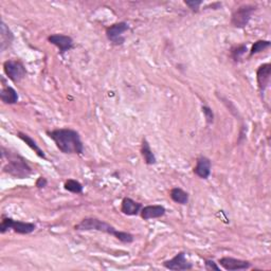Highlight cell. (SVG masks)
Masks as SVG:
<instances>
[{
  "label": "cell",
  "instance_id": "cell-5",
  "mask_svg": "<svg viewBox=\"0 0 271 271\" xmlns=\"http://www.w3.org/2000/svg\"><path fill=\"white\" fill-rule=\"evenodd\" d=\"M3 70L6 76L14 83H19L21 79L25 78L27 75L26 67L23 66V64L19 61L9 60L4 62Z\"/></svg>",
  "mask_w": 271,
  "mask_h": 271
},
{
  "label": "cell",
  "instance_id": "cell-24",
  "mask_svg": "<svg viewBox=\"0 0 271 271\" xmlns=\"http://www.w3.org/2000/svg\"><path fill=\"white\" fill-rule=\"evenodd\" d=\"M185 3L190 7L191 10L197 12L199 6L203 4V1H201V0H192V1H185Z\"/></svg>",
  "mask_w": 271,
  "mask_h": 271
},
{
  "label": "cell",
  "instance_id": "cell-11",
  "mask_svg": "<svg viewBox=\"0 0 271 271\" xmlns=\"http://www.w3.org/2000/svg\"><path fill=\"white\" fill-rule=\"evenodd\" d=\"M271 75V65L270 64H263L257 71V79L260 92L263 93L269 86Z\"/></svg>",
  "mask_w": 271,
  "mask_h": 271
},
{
  "label": "cell",
  "instance_id": "cell-9",
  "mask_svg": "<svg viewBox=\"0 0 271 271\" xmlns=\"http://www.w3.org/2000/svg\"><path fill=\"white\" fill-rule=\"evenodd\" d=\"M218 264L226 270L236 271V270H246L251 267V263L240 259H234L230 257L221 258L218 261Z\"/></svg>",
  "mask_w": 271,
  "mask_h": 271
},
{
  "label": "cell",
  "instance_id": "cell-18",
  "mask_svg": "<svg viewBox=\"0 0 271 271\" xmlns=\"http://www.w3.org/2000/svg\"><path fill=\"white\" fill-rule=\"evenodd\" d=\"M141 155L143 157V160L147 164V165H153L156 163L157 159L155 154L151 150L149 143L147 142L146 139L142 140V145H141Z\"/></svg>",
  "mask_w": 271,
  "mask_h": 271
},
{
  "label": "cell",
  "instance_id": "cell-17",
  "mask_svg": "<svg viewBox=\"0 0 271 271\" xmlns=\"http://www.w3.org/2000/svg\"><path fill=\"white\" fill-rule=\"evenodd\" d=\"M0 99L4 103V104H16L18 102V94L13 87L6 86L3 87L1 92H0Z\"/></svg>",
  "mask_w": 271,
  "mask_h": 271
},
{
  "label": "cell",
  "instance_id": "cell-7",
  "mask_svg": "<svg viewBox=\"0 0 271 271\" xmlns=\"http://www.w3.org/2000/svg\"><path fill=\"white\" fill-rule=\"evenodd\" d=\"M129 25L124 21L114 23V25H111L106 29L107 39L116 46L123 45V43L125 42V37L123 36V34L126 31H129Z\"/></svg>",
  "mask_w": 271,
  "mask_h": 271
},
{
  "label": "cell",
  "instance_id": "cell-4",
  "mask_svg": "<svg viewBox=\"0 0 271 271\" xmlns=\"http://www.w3.org/2000/svg\"><path fill=\"white\" fill-rule=\"evenodd\" d=\"M36 229V226L32 222H25V221H19V220H14L11 217H3L1 220V224H0V232L2 234L7 232L9 230H13L14 232L27 235L34 232Z\"/></svg>",
  "mask_w": 271,
  "mask_h": 271
},
{
  "label": "cell",
  "instance_id": "cell-12",
  "mask_svg": "<svg viewBox=\"0 0 271 271\" xmlns=\"http://www.w3.org/2000/svg\"><path fill=\"white\" fill-rule=\"evenodd\" d=\"M211 167L212 163L209 158L204 156H201L196 161V166L194 167V174L197 177L202 179H208L211 175Z\"/></svg>",
  "mask_w": 271,
  "mask_h": 271
},
{
  "label": "cell",
  "instance_id": "cell-21",
  "mask_svg": "<svg viewBox=\"0 0 271 271\" xmlns=\"http://www.w3.org/2000/svg\"><path fill=\"white\" fill-rule=\"evenodd\" d=\"M271 43L269 41H258L253 44L251 50H250V57H253L254 54L260 53L262 51H264L267 48H269Z\"/></svg>",
  "mask_w": 271,
  "mask_h": 271
},
{
  "label": "cell",
  "instance_id": "cell-6",
  "mask_svg": "<svg viewBox=\"0 0 271 271\" xmlns=\"http://www.w3.org/2000/svg\"><path fill=\"white\" fill-rule=\"evenodd\" d=\"M254 11H256V6L254 5L246 4V5L240 6L232 15V18H231V25H232L234 28H238V29L245 28L249 23Z\"/></svg>",
  "mask_w": 271,
  "mask_h": 271
},
{
  "label": "cell",
  "instance_id": "cell-26",
  "mask_svg": "<svg viewBox=\"0 0 271 271\" xmlns=\"http://www.w3.org/2000/svg\"><path fill=\"white\" fill-rule=\"evenodd\" d=\"M48 185V181L45 177H39L37 180H36V183H35V186L38 188V189H42V188H45L47 187Z\"/></svg>",
  "mask_w": 271,
  "mask_h": 271
},
{
  "label": "cell",
  "instance_id": "cell-1",
  "mask_svg": "<svg viewBox=\"0 0 271 271\" xmlns=\"http://www.w3.org/2000/svg\"><path fill=\"white\" fill-rule=\"evenodd\" d=\"M47 135L54 141L55 145L64 154L83 155L84 144L79 134L71 129H59L47 132Z\"/></svg>",
  "mask_w": 271,
  "mask_h": 271
},
{
  "label": "cell",
  "instance_id": "cell-8",
  "mask_svg": "<svg viewBox=\"0 0 271 271\" xmlns=\"http://www.w3.org/2000/svg\"><path fill=\"white\" fill-rule=\"evenodd\" d=\"M163 266L169 269V270H175V271H179V270H190L193 268V264L191 263L186 256V252H178L176 256H175L173 259L165 261L163 263Z\"/></svg>",
  "mask_w": 271,
  "mask_h": 271
},
{
  "label": "cell",
  "instance_id": "cell-14",
  "mask_svg": "<svg viewBox=\"0 0 271 271\" xmlns=\"http://www.w3.org/2000/svg\"><path fill=\"white\" fill-rule=\"evenodd\" d=\"M142 204L140 203L135 202L134 199L125 197L121 203V212L127 216H137L141 212Z\"/></svg>",
  "mask_w": 271,
  "mask_h": 271
},
{
  "label": "cell",
  "instance_id": "cell-19",
  "mask_svg": "<svg viewBox=\"0 0 271 271\" xmlns=\"http://www.w3.org/2000/svg\"><path fill=\"white\" fill-rule=\"evenodd\" d=\"M170 196L172 198V201L176 203L186 205L189 203V194L186 192V191H183L180 188L172 189L170 192Z\"/></svg>",
  "mask_w": 271,
  "mask_h": 271
},
{
  "label": "cell",
  "instance_id": "cell-2",
  "mask_svg": "<svg viewBox=\"0 0 271 271\" xmlns=\"http://www.w3.org/2000/svg\"><path fill=\"white\" fill-rule=\"evenodd\" d=\"M74 229L77 231H99V232L106 233L109 235L115 236L117 240L124 244H131L134 242V235L129 232H122V231H118L114 226H111L108 222L101 220L95 217H88L84 218L81 222L74 226Z\"/></svg>",
  "mask_w": 271,
  "mask_h": 271
},
{
  "label": "cell",
  "instance_id": "cell-16",
  "mask_svg": "<svg viewBox=\"0 0 271 271\" xmlns=\"http://www.w3.org/2000/svg\"><path fill=\"white\" fill-rule=\"evenodd\" d=\"M17 137L22 140L23 142L26 143V144L32 149V150H34V153L39 157V158H42V159H46V154H45V151L39 147V145L37 144V142L34 140V139H32L29 135L25 134V133H21V132H18L17 133Z\"/></svg>",
  "mask_w": 271,
  "mask_h": 271
},
{
  "label": "cell",
  "instance_id": "cell-20",
  "mask_svg": "<svg viewBox=\"0 0 271 271\" xmlns=\"http://www.w3.org/2000/svg\"><path fill=\"white\" fill-rule=\"evenodd\" d=\"M65 190H67L68 192L74 193V194H82L83 193V186L81 182H78L77 180L74 179H68L65 182Z\"/></svg>",
  "mask_w": 271,
  "mask_h": 271
},
{
  "label": "cell",
  "instance_id": "cell-25",
  "mask_svg": "<svg viewBox=\"0 0 271 271\" xmlns=\"http://www.w3.org/2000/svg\"><path fill=\"white\" fill-rule=\"evenodd\" d=\"M204 265H205L206 270H216V271L220 270V268L216 265V263H215L214 261H211V260H206Z\"/></svg>",
  "mask_w": 271,
  "mask_h": 271
},
{
  "label": "cell",
  "instance_id": "cell-22",
  "mask_svg": "<svg viewBox=\"0 0 271 271\" xmlns=\"http://www.w3.org/2000/svg\"><path fill=\"white\" fill-rule=\"evenodd\" d=\"M247 51H248V49H247V46L246 45H240V46H237V47L233 48L232 51H231V55H232V59L235 62H237L241 58H243V55Z\"/></svg>",
  "mask_w": 271,
  "mask_h": 271
},
{
  "label": "cell",
  "instance_id": "cell-10",
  "mask_svg": "<svg viewBox=\"0 0 271 271\" xmlns=\"http://www.w3.org/2000/svg\"><path fill=\"white\" fill-rule=\"evenodd\" d=\"M48 42L59 48L61 54L70 51L73 48V39L68 35L52 34L48 37Z\"/></svg>",
  "mask_w": 271,
  "mask_h": 271
},
{
  "label": "cell",
  "instance_id": "cell-3",
  "mask_svg": "<svg viewBox=\"0 0 271 271\" xmlns=\"http://www.w3.org/2000/svg\"><path fill=\"white\" fill-rule=\"evenodd\" d=\"M3 172L18 179L28 178L30 175L33 173L32 167L28 164L27 160H25V159L18 154H11L10 151L9 162L3 166Z\"/></svg>",
  "mask_w": 271,
  "mask_h": 271
},
{
  "label": "cell",
  "instance_id": "cell-23",
  "mask_svg": "<svg viewBox=\"0 0 271 271\" xmlns=\"http://www.w3.org/2000/svg\"><path fill=\"white\" fill-rule=\"evenodd\" d=\"M203 113L204 115V119L208 124H212L214 122V113L209 106H203Z\"/></svg>",
  "mask_w": 271,
  "mask_h": 271
},
{
  "label": "cell",
  "instance_id": "cell-13",
  "mask_svg": "<svg viewBox=\"0 0 271 271\" xmlns=\"http://www.w3.org/2000/svg\"><path fill=\"white\" fill-rule=\"evenodd\" d=\"M166 210L163 205L160 204H153L142 206L141 209V217L144 220H149L154 218H160L164 216Z\"/></svg>",
  "mask_w": 271,
  "mask_h": 271
},
{
  "label": "cell",
  "instance_id": "cell-15",
  "mask_svg": "<svg viewBox=\"0 0 271 271\" xmlns=\"http://www.w3.org/2000/svg\"><path fill=\"white\" fill-rule=\"evenodd\" d=\"M14 41V34L9 29L4 21L0 23V50L4 51L6 48H9Z\"/></svg>",
  "mask_w": 271,
  "mask_h": 271
}]
</instances>
